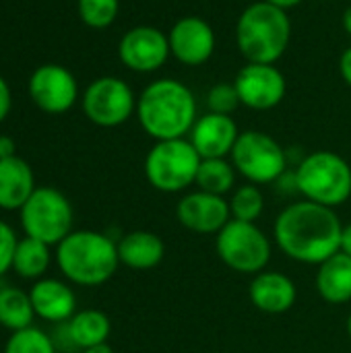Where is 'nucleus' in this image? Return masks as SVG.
Here are the masks:
<instances>
[{
	"mask_svg": "<svg viewBox=\"0 0 351 353\" xmlns=\"http://www.w3.org/2000/svg\"><path fill=\"white\" fill-rule=\"evenodd\" d=\"M343 223L335 209L298 201L288 205L275 219L273 238L279 250L302 265H321L339 252Z\"/></svg>",
	"mask_w": 351,
	"mask_h": 353,
	"instance_id": "nucleus-1",
	"label": "nucleus"
},
{
	"mask_svg": "<svg viewBox=\"0 0 351 353\" xmlns=\"http://www.w3.org/2000/svg\"><path fill=\"white\" fill-rule=\"evenodd\" d=\"M141 128L155 141L186 139L197 122V97L178 79L151 81L137 97Z\"/></svg>",
	"mask_w": 351,
	"mask_h": 353,
	"instance_id": "nucleus-2",
	"label": "nucleus"
},
{
	"mask_svg": "<svg viewBox=\"0 0 351 353\" xmlns=\"http://www.w3.org/2000/svg\"><path fill=\"white\" fill-rule=\"evenodd\" d=\"M56 263L68 281L95 288L110 281L118 271V242L93 230L70 232L56 246Z\"/></svg>",
	"mask_w": 351,
	"mask_h": 353,
	"instance_id": "nucleus-3",
	"label": "nucleus"
},
{
	"mask_svg": "<svg viewBox=\"0 0 351 353\" xmlns=\"http://www.w3.org/2000/svg\"><path fill=\"white\" fill-rule=\"evenodd\" d=\"M292 39V19L288 10L257 0L248 4L236 21V46L246 62L277 64Z\"/></svg>",
	"mask_w": 351,
	"mask_h": 353,
	"instance_id": "nucleus-4",
	"label": "nucleus"
},
{
	"mask_svg": "<svg viewBox=\"0 0 351 353\" xmlns=\"http://www.w3.org/2000/svg\"><path fill=\"white\" fill-rule=\"evenodd\" d=\"M294 172L298 194L306 201L335 209L351 196V165L339 153H308Z\"/></svg>",
	"mask_w": 351,
	"mask_h": 353,
	"instance_id": "nucleus-5",
	"label": "nucleus"
},
{
	"mask_svg": "<svg viewBox=\"0 0 351 353\" xmlns=\"http://www.w3.org/2000/svg\"><path fill=\"white\" fill-rule=\"evenodd\" d=\"M201 165V155L188 139L155 141L145 157V178L147 182L166 194L184 192L197 182V172Z\"/></svg>",
	"mask_w": 351,
	"mask_h": 353,
	"instance_id": "nucleus-6",
	"label": "nucleus"
},
{
	"mask_svg": "<svg viewBox=\"0 0 351 353\" xmlns=\"http://www.w3.org/2000/svg\"><path fill=\"white\" fill-rule=\"evenodd\" d=\"M217 256L225 267L242 275H257L267 269L273 246L269 236L248 221L230 219L215 238Z\"/></svg>",
	"mask_w": 351,
	"mask_h": 353,
	"instance_id": "nucleus-7",
	"label": "nucleus"
},
{
	"mask_svg": "<svg viewBox=\"0 0 351 353\" xmlns=\"http://www.w3.org/2000/svg\"><path fill=\"white\" fill-rule=\"evenodd\" d=\"M236 172L250 184H275L288 172L285 149L263 130L240 132L230 155Z\"/></svg>",
	"mask_w": 351,
	"mask_h": 353,
	"instance_id": "nucleus-8",
	"label": "nucleus"
},
{
	"mask_svg": "<svg viewBox=\"0 0 351 353\" xmlns=\"http://www.w3.org/2000/svg\"><path fill=\"white\" fill-rule=\"evenodd\" d=\"M19 213L25 234L48 246H58L72 232V207L56 188H35Z\"/></svg>",
	"mask_w": 351,
	"mask_h": 353,
	"instance_id": "nucleus-9",
	"label": "nucleus"
},
{
	"mask_svg": "<svg viewBox=\"0 0 351 353\" xmlns=\"http://www.w3.org/2000/svg\"><path fill=\"white\" fill-rule=\"evenodd\" d=\"M83 112L93 124L116 128L137 114V95L126 81L118 77H99L85 89Z\"/></svg>",
	"mask_w": 351,
	"mask_h": 353,
	"instance_id": "nucleus-10",
	"label": "nucleus"
},
{
	"mask_svg": "<svg viewBox=\"0 0 351 353\" xmlns=\"http://www.w3.org/2000/svg\"><path fill=\"white\" fill-rule=\"evenodd\" d=\"M234 87L244 108L254 112H267L283 101L288 91V81L277 64L246 62L238 70L234 79Z\"/></svg>",
	"mask_w": 351,
	"mask_h": 353,
	"instance_id": "nucleus-11",
	"label": "nucleus"
},
{
	"mask_svg": "<svg viewBox=\"0 0 351 353\" xmlns=\"http://www.w3.org/2000/svg\"><path fill=\"white\" fill-rule=\"evenodd\" d=\"M118 58L128 70L155 72L172 58L168 33L153 25H137L120 37Z\"/></svg>",
	"mask_w": 351,
	"mask_h": 353,
	"instance_id": "nucleus-12",
	"label": "nucleus"
},
{
	"mask_svg": "<svg viewBox=\"0 0 351 353\" xmlns=\"http://www.w3.org/2000/svg\"><path fill=\"white\" fill-rule=\"evenodd\" d=\"M168 41L172 58L190 68L207 64L217 48L215 29L199 14L180 17L168 31Z\"/></svg>",
	"mask_w": 351,
	"mask_h": 353,
	"instance_id": "nucleus-13",
	"label": "nucleus"
},
{
	"mask_svg": "<svg viewBox=\"0 0 351 353\" xmlns=\"http://www.w3.org/2000/svg\"><path fill=\"white\" fill-rule=\"evenodd\" d=\"M29 95L33 103L48 114L68 112L77 97L79 85L72 72L60 64H43L29 79Z\"/></svg>",
	"mask_w": 351,
	"mask_h": 353,
	"instance_id": "nucleus-14",
	"label": "nucleus"
},
{
	"mask_svg": "<svg viewBox=\"0 0 351 353\" xmlns=\"http://www.w3.org/2000/svg\"><path fill=\"white\" fill-rule=\"evenodd\" d=\"M176 219L182 228L194 234H219L232 219L225 196L194 190L184 194L176 205Z\"/></svg>",
	"mask_w": 351,
	"mask_h": 353,
	"instance_id": "nucleus-15",
	"label": "nucleus"
},
{
	"mask_svg": "<svg viewBox=\"0 0 351 353\" xmlns=\"http://www.w3.org/2000/svg\"><path fill=\"white\" fill-rule=\"evenodd\" d=\"M240 137L234 116L207 112L197 118L188 141L201 155V159H221L230 157L234 145Z\"/></svg>",
	"mask_w": 351,
	"mask_h": 353,
	"instance_id": "nucleus-16",
	"label": "nucleus"
},
{
	"mask_svg": "<svg viewBox=\"0 0 351 353\" xmlns=\"http://www.w3.org/2000/svg\"><path fill=\"white\" fill-rule=\"evenodd\" d=\"M248 296L257 310L265 314H283L294 308L298 300V290L288 275L265 269L252 275Z\"/></svg>",
	"mask_w": 351,
	"mask_h": 353,
	"instance_id": "nucleus-17",
	"label": "nucleus"
},
{
	"mask_svg": "<svg viewBox=\"0 0 351 353\" xmlns=\"http://www.w3.org/2000/svg\"><path fill=\"white\" fill-rule=\"evenodd\" d=\"M29 298H31L35 316L43 321L62 323L74 316L77 296L66 283L58 279H37L33 288L29 290Z\"/></svg>",
	"mask_w": 351,
	"mask_h": 353,
	"instance_id": "nucleus-18",
	"label": "nucleus"
},
{
	"mask_svg": "<svg viewBox=\"0 0 351 353\" xmlns=\"http://www.w3.org/2000/svg\"><path fill=\"white\" fill-rule=\"evenodd\" d=\"M35 192V178L29 163L17 155L0 159V209L21 211Z\"/></svg>",
	"mask_w": 351,
	"mask_h": 353,
	"instance_id": "nucleus-19",
	"label": "nucleus"
},
{
	"mask_svg": "<svg viewBox=\"0 0 351 353\" xmlns=\"http://www.w3.org/2000/svg\"><path fill=\"white\" fill-rule=\"evenodd\" d=\"M118 256H120V265L128 269L149 271L163 261L166 244L153 232H145V230L128 232L118 240Z\"/></svg>",
	"mask_w": 351,
	"mask_h": 353,
	"instance_id": "nucleus-20",
	"label": "nucleus"
},
{
	"mask_svg": "<svg viewBox=\"0 0 351 353\" xmlns=\"http://www.w3.org/2000/svg\"><path fill=\"white\" fill-rule=\"evenodd\" d=\"M319 296L333 306L351 302V259L343 252L333 254L319 265L314 279Z\"/></svg>",
	"mask_w": 351,
	"mask_h": 353,
	"instance_id": "nucleus-21",
	"label": "nucleus"
},
{
	"mask_svg": "<svg viewBox=\"0 0 351 353\" xmlns=\"http://www.w3.org/2000/svg\"><path fill=\"white\" fill-rule=\"evenodd\" d=\"M66 333L77 347L87 350L93 345L108 343V337L112 333V323L108 314L101 310H81L74 312V316L68 321Z\"/></svg>",
	"mask_w": 351,
	"mask_h": 353,
	"instance_id": "nucleus-22",
	"label": "nucleus"
},
{
	"mask_svg": "<svg viewBox=\"0 0 351 353\" xmlns=\"http://www.w3.org/2000/svg\"><path fill=\"white\" fill-rule=\"evenodd\" d=\"M236 168L232 159L221 157V159H201L199 172H197V182L194 186L203 192L225 196L234 192L236 184Z\"/></svg>",
	"mask_w": 351,
	"mask_h": 353,
	"instance_id": "nucleus-23",
	"label": "nucleus"
},
{
	"mask_svg": "<svg viewBox=\"0 0 351 353\" xmlns=\"http://www.w3.org/2000/svg\"><path fill=\"white\" fill-rule=\"evenodd\" d=\"M50 267V246L35 240V238H23L17 242L14 259H12V271L23 279H41V275Z\"/></svg>",
	"mask_w": 351,
	"mask_h": 353,
	"instance_id": "nucleus-24",
	"label": "nucleus"
},
{
	"mask_svg": "<svg viewBox=\"0 0 351 353\" xmlns=\"http://www.w3.org/2000/svg\"><path fill=\"white\" fill-rule=\"evenodd\" d=\"M35 316L31 298L19 288L0 290V325L8 331H21L31 327Z\"/></svg>",
	"mask_w": 351,
	"mask_h": 353,
	"instance_id": "nucleus-25",
	"label": "nucleus"
},
{
	"mask_svg": "<svg viewBox=\"0 0 351 353\" xmlns=\"http://www.w3.org/2000/svg\"><path fill=\"white\" fill-rule=\"evenodd\" d=\"M228 203H230L232 219H238V221L257 223V219L265 211V194H263L261 186L250 184V182L238 186L232 192V196H230Z\"/></svg>",
	"mask_w": 351,
	"mask_h": 353,
	"instance_id": "nucleus-26",
	"label": "nucleus"
},
{
	"mask_svg": "<svg viewBox=\"0 0 351 353\" xmlns=\"http://www.w3.org/2000/svg\"><path fill=\"white\" fill-rule=\"evenodd\" d=\"M81 21L91 29L110 27L120 10V0H77Z\"/></svg>",
	"mask_w": 351,
	"mask_h": 353,
	"instance_id": "nucleus-27",
	"label": "nucleus"
},
{
	"mask_svg": "<svg viewBox=\"0 0 351 353\" xmlns=\"http://www.w3.org/2000/svg\"><path fill=\"white\" fill-rule=\"evenodd\" d=\"M4 353H56V350L52 339L43 331L27 327L10 335L4 345Z\"/></svg>",
	"mask_w": 351,
	"mask_h": 353,
	"instance_id": "nucleus-28",
	"label": "nucleus"
},
{
	"mask_svg": "<svg viewBox=\"0 0 351 353\" xmlns=\"http://www.w3.org/2000/svg\"><path fill=\"white\" fill-rule=\"evenodd\" d=\"M240 105L242 103H240V97H238V91L234 87V83H217L207 93V108H209V112L232 116Z\"/></svg>",
	"mask_w": 351,
	"mask_h": 353,
	"instance_id": "nucleus-29",
	"label": "nucleus"
},
{
	"mask_svg": "<svg viewBox=\"0 0 351 353\" xmlns=\"http://www.w3.org/2000/svg\"><path fill=\"white\" fill-rule=\"evenodd\" d=\"M17 236L12 228L4 221H0V277L12 269V259H14V248H17Z\"/></svg>",
	"mask_w": 351,
	"mask_h": 353,
	"instance_id": "nucleus-30",
	"label": "nucleus"
},
{
	"mask_svg": "<svg viewBox=\"0 0 351 353\" xmlns=\"http://www.w3.org/2000/svg\"><path fill=\"white\" fill-rule=\"evenodd\" d=\"M8 112H10V89L6 81L0 77V122L8 116Z\"/></svg>",
	"mask_w": 351,
	"mask_h": 353,
	"instance_id": "nucleus-31",
	"label": "nucleus"
},
{
	"mask_svg": "<svg viewBox=\"0 0 351 353\" xmlns=\"http://www.w3.org/2000/svg\"><path fill=\"white\" fill-rule=\"evenodd\" d=\"M339 74H341L343 83L351 87V46L348 50H343V54L339 58Z\"/></svg>",
	"mask_w": 351,
	"mask_h": 353,
	"instance_id": "nucleus-32",
	"label": "nucleus"
},
{
	"mask_svg": "<svg viewBox=\"0 0 351 353\" xmlns=\"http://www.w3.org/2000/svg\"><path fill=\"white\" fill-rule=\"evenodd\" d=\"M339 252L348 254L351 259V223L343 225L341 230V242H339Z\"/></svg>",
	"mask_w": 351,
	"mask_h": 353,
	"instance_id": "nucleus-33",
	"label": "nucleus"
},
{
	"mask_svg": "<svg viewBox=\"0 0 351 353\" xmlns=\"http://www.w3.org/2000/svg\"><path fill=\"white\" fill-rule=\"evenodd\" d=\"M14 155V141L10 137H0V159L12 157Z\"/></svg>",
	"mask_w": 351,
	"mask_h": 353,
	"instance_id": "nucleus-34",
	"label": "nucleus"
},
{
	"mask_svg": "<svg viewBox=\"0 0 351 353\" xmlns=\"http://www.w3.org/2000/svg\"><path fill=\"white\" fill-rule=\"evenodd\" d=\"M265 2L275 4V6H279V8H283V10H290V8H294V6L302 4L304 0H265Z\"/></svg>",
	"mask_w": 351,
	"mask_h": 353,
	"instance_id": "nucleus-35",
	"label": "nucleus"
},
{
	"mask_svg": "<svg viewBox=\"0 0 351 353\" xmlns=\"http://www.w3.org/2000/svg\"><path fill=\"white\" fill-rule=\"evenodd\" d=\"M341 25L345 29V33L351 37V4L343 10V17H341Z\"/></svg>",
	"mask_w": 351,
	"mask_h": 353,
	"instance_id": "nucleus-36",
	"label": "nucleus"
},
{
	"mask_svg": "<svg viewBox=\"0 0 351 353\" xmlns=\"http://www.w3.org/2000/svg\"><path fill=\"white\" fill-rule=\"evenodd\" d=\"M83 353H114V350L108 343H101V345H93V347L83 350Z\"/></svg>",
	"mask_w": 351,
	"mask_h": 353,
	"instance_id": "nucleus-37",
	"label": "nucleus"
},
{
	"mask_svg": "<svg viewBox=\"0 0 351 353\" xmlns=\"http://www.w3.org/2000/svg\"><path fill=\"white\" fill-rule=\"evenodd\" d=\"M348 335H350V339H351V314H350V319H348Z\"/></svg>",
	"mask_w": 351,
	"mask_h": 353,
	"instance_id": "nucleus-38",
	"label": "nucleus"
}]
</instances>
